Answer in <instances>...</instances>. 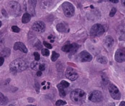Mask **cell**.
<instances>
[{"mask_svg": "<svg viewBox=\"0 0 125 106\" xmlns=\"http://www.w3.org/2000/svg\"><path fill=\"white\" fill-rule=\"evenodd\" d=\"M42 53L44 56H48L50 54V52L47 49H42Z\"/></svg>", "mask_w": 125, "mask_h": 106, "instance_id": "25", "label": "cell"}, {"mask_svg": "<svg viewBox=\"0 0 125 106\" xmlns=\"http://www.w3.org/2000/svg\"><path fill=\"white\" fill-rule=\"evenodd\" d=\"M1 26V21H0V27Z\"/></svg>", "mask_w": 125, "mask_h": 106, "instance_id": "44", "label": "cell"}, {"mask_svg": "<svg viewBox=\"0 0 125 106\" xmlns=\"http://www.w3.org/2000/svg\"><path fill=\"white\" fill-rule=\"evenodd\" d=\"M50 42H54V40H50Z\"/></svg>", "mask_w": 125, "mask_h": 106, "instance_id": "42", "label": "cell"}, {"mask_svg": "<svg viewBox=\"0 0 125 106\" xmlns=\"http://www.w3.org/2000/svg\"><path fill=\"white\" fill-rule=\"evenodd\" d=\"M56 28L58 32L61 33H65L67 31V27L63 23H60L58 24L57 25Z\"/></svg>", "mask_w": 125, "mask_h": 106, "instance_id": "16", "label": "cell"}, {"mask_svg": "<svg viewBox=\"0 0 125 106\" xmlns=\"http://www.w3.org/2000/svg\"><path fill=\"white\" fill-rule=\"evenodd\" d=\"M79 48V45L76 43L67 44L63 46L62 48V50L65 52L70 53L72 54L75 53Z\"/></svg>", "mask_w": 125, "mask_h": 106, "instance_id": "8", "label": "cell"}, {"mask_svg": "<svg viewBox=\"0 0 125 106\" xmlns=\"http://www.w3.org/2000/svg\"><path fill=\"white\" fill-rule=\"evenodd\" d=\"M57 88H58V90L59 91L60 96H61L62 97L65 96V95H66V93H65V91L64 90L65 88H63L60 84H59L57 85Z\"/></svg>", "mask_w": 125, "mask_h": 106, "instance_id": "19", "label": "cell"}, {"mask_svg": "<svg viewBox=\"0 0 125 106\" xmlns=\"http://www.w3.org/2000/svg\"><path fill=\"white\" fill-rule=\"evenodd\" d=\"M119 106H125V101H122L120 103Z\"/></svg>", "mask_w": 125, "mask_h": 106, "instance_id": "36", "label": "cell"}, {"mask_svg": "<svg viewBox=\"0 0 125 106\" xmlns=\"http://www.w3.org/2000/svg\"><path fill=\"white\" fill-rule=\"evenodd\" d=\"M35 46L38 49H41L42 48V45L39 40H38L37 43L35 44Z\"/></svg>", "mask_w": 125, "mask_h": 106, "instance_id": "31", "label": "cell"}, {"mask_svg": "<svg viewBox=\"0 0 125 106\" xmlns=\"http://www.w3.org/2000/svg\"><path fill=\"white\" fill-rule=\"evenodd\" d=\"M1 13L3 15V16L5 17H7V12L5 11V9H2L1 10Z\"/></svg>", "mask_w": 125, "mask_h": 106, "instance_id": "33", "label": "cell"}, {"mask_svg": "<svg viewBox=\"0 0 125 106\" xmlns=\"http://www.w3.org/2000/svg\"><path fill=\"white\" fill-rule=\"evenodd\" d=\"M28 9L29 12L33 16L35 15V8L36 6V0H29L28 1Z\"/></svg>", "mask_w": 125, "mask_h": 106, "instance_id": "15", "label": "cell"}, {"mask_svg": "<svg viewBox=\"0 0 125 106\" xmlns=\"http://www.w3.org/2000/svg\"><path fill=\"white\" fill-rule=\"evenodd\" d=\"M30 19H31V15L28 13H25L22 16L21 21L23 23L25 24L29 22Z\"/></svg>", "mask_w": 125, "mask_h": 106, "instance_id": "17", "label": "cell"}, {"mask_svg": "<svg viewBox=\"0 0 125 106\" xmlns=\"http://www.w3.org/2000/svg\"><path fill=\"white\" fill-rule=\"evenodd\" d=\"M62 9L64 15L68 18L73 16L75 13V8L74 6L68 1H65L62 4Z\"/></svg>", "mask_w": 125, "mask_h": 106, "instance_id": "4", "label": "cell"}, {"mask_svg": "<svg viewBox=\"0 0 125 106\" xmlns=\"http://www.w3.org/2000/svg\"><path fill=\"white\" fill-rule=\"evenodd\" d=\"M66 104V102L65 101L62 100H58L56 102V105L57 106H63Z\"/></svg>", "mask_w": 125, "mask_h": 106, "instance_id": "24", "label": "cell"}, {"mask_svg": "<svg viewBox=\"0 0 125 106\" xmlns=\"http://www.w3.org/2000/svg\"><path fill=\"white\" fill-rule=\"evenodd\" d=\"M10 106H13V105H10Z\"/></svg>", "mask_w": 125, "mask_h": 106, "instance_id": "45", "label": "cell"}, {"mask_svg": "<svg viewBox=\"0 0 125 106\" xmlns=\"http://www.w3.org/2000/svg\"><path fill=\"white\" fill-rule=\"evenodd\" d=\"M11 29L12 31L15 33H19L20 31V29L17 26H12Z\"/></svg>", "mask_w": 125, "mask_h": 106, "instance_id": "28", "label": "cell"}, {"mask_svg": "<svg viewBox=\"0 0 125 106\" xmlns=\"http://www.w3.org/2000/svg\"><path fill=\"white\" fill-rule=\"evenodd\" d=\"M121 3L122 4L123 6L125 7V0H121Z\"/></svg>", "mask_w": 125, "mask_h": 106, "instance_id": "37", "label": "cell"}, {"mask_svg": "<svg viewBox=\"0 0 125 106\" xmlns=\"http://www.w3.org/2000/svg\"><path fill=\"white\" fill-rule=\"evenodd\" d=\"M26 106H35L32 105H27Z\"/></svg>", "mask_w": 125, "mask_h": 106, "instance_id": "40", "label": "cell"}, {"mask_svg": "<svg viewBox=\"0 0 125 106\" xmlns=\"http://www.w3.org/2000/svg\"><path fill=\"white\" fill-rule=\"evenodd\" d=\"M43 45H44L45 47H46V48H48V49H51L52 48V45H51L50 44L47 43V42H46V41H44L43 42Z\"/></svg>", "mask_w": 125, "mask_h": 106, "instance_id": "30", "label": "cell"}, {"mask_svg": "<svg viewBox=\"0 0 125 106\" xmlns=\"http://www.w3.org/2000/svg\"><path fill=\"white\" fill-rule=\"evenodd\" d=\"M42 74V71H38L37 72V75L38 76H41Z\"/></svg>", "mask_w": 125, "mask_h": 106, "instance_id": "35", "label": "cell"}, {"mask_svg": "<svg viewBox=\"0 0 125 106\" xmlns=\"http://www.w3.org/2000/svg\"><path fill=\"white\" fill-rule=\"evenodd\" d=\"M9 68L12 72H21L25 70L27 68V64L23 59L18 58L11 62Z\"/></svg>", "mask_w": 125, "mask_h": 106, "instance_id": "2", "label": "cell"}, {"mask_svg": "<svg viewBox=\"0 0 125 106\" xmlns=\"http://www.w3.org/2000/svg\"><path fill=\"white\" fill-rule=\"evenodd\" d=\"M97 60L99 63H100L101 64H105L107 63L108 60L107 59V58L104 56H103V55H99L97 57Z\"/></svg>", "mask_w": 125, "mask_h": 106, "instance_id": "18", "label": "cell"}, {"mask_svg": "<svg viewBox=\"0 0 125 106\" xmlns=\"http://www.w3.org/2000/svg\"><path fill=\"white\" fill-rule=\"evenodd\" d=\"M103 98L102 93L97 90L92 91L88 97V99L93 102H99L103 100Z\"/></svg>", "mask_w": 125, "mask_h": 106, "instance_id": "6", "label": "cell"}, {"mask_svg": "<svg viewBox=\"0 0 125 106\" xmlns=\"http://www.w3.org/2000/svg\"><path fill=\"white\" fill-rule=\"evenodd\" d=\"M33 30L38 33H42L44 31L45 25L43 22L42 21H37L33 23L32 26Z\"/></svg>", "mask_w": 125, "mask_h": 106, "instance_id": "9", "label": "cell"}, {"mask_svg": "<svg viewBox=\"0 0 125 106\" xmlns=\"http://www.w3.org/2000/svg\"><path fill=\"white\" fill-rule=\"evenodd\" d=\"M60 84L63 88H67V87L69 86V85H70V84H69L68 82H67V81H65V80H62V81L60 82Z\"/></svg>", "mask_w": 125, "mask_h": 106, "instance_id": "26", "label": "cell"}, {"mask_svg": "<svg viewBox=\"0 0 125 106\" xmlns=\"http://www.w3.org/2000/svg\"><path fill=\"white\" fill-rule=\"evenodd\" d=\"M78 58L80 61L82 62H90L92 59V55L87 51H82L78 55Z\"/></svg>", "mask_w": 125, "mask_h": 106, "instance_id": "11", "label": "cell"}, {"mask_svg": "<svg viewBox=\"0 0 125 106\" xmlns=\"http://www.w3.org/2000/svg\"><path fill=\"white\" fill-rule=\"evenodd\" d=\"M10 54V50L9 48L4 49L0 53V55L1 57H7Z\"/></svg>", "mask_w": 125, "mask_h": 106, "instance_id": "20", "label": "cell"}, {"mask_svg": "<svg viewBox=\"0 0 125 106\" xmlns=\"http://www.w3.org/2000/svg\"><path fill=\"white\" fill-rule=\"evenodd\" d=\"M60 56V54L58 53H57L55 51H53L52 53V55L51 56V59L52 61H55Z\"/></svg>", "mask_w": 125, "mask_h": 106, "instance_id": "22", "label": "cell"}, {"mask_svg": "<svg viewBox=\"0 0 125 106\" xmlns=\"http://www.w3.org/2000/svg\"><path fill=\"white\" fill-rule=\"evenodd\" d=\"M52 35H50L48 37V39H51V38H52Z\"/></svg>", "mask_w": 125, "mask_h": 106, "instance_id": "39", "label": "cell"}, {"mask_svg": "<svg viewBox=\"0 0 125 106\" xmlns=\"http://www.w3.org/2000/svg\"><path fill=\"white\" fill-rule=\"evenodd\" d=\"M104 42L107 48H111L114 44V39L111 36L107 35L104 38Z\"/></svg>", "mask_w": 125, "mask_h": 106, "instance_id": "14", "label": "cell"}, {"mask_svg": "<svg viewBox=\"0 0 125 106\" xmlns=\"http://www.w3.org/2000/svg\"><path fill=\"white\" fill-rule=\"evenodd\" d=\"M116 11H117L116 8H115V7H113L111 9V10H110V12L109 13V16L111 17H113L115 15V13L116 12Z\"/></svg>", "mask_w": 125, "mask_h": 106, "instance_id": "27", "label": "cell"}, {"mask_svg": "<svg viewBox=\"0 0 125 106\" xmlns=\"http://www.w3.org/2000/svg\"><path fill=\"white\" fill-rule=\"evenodd\" d=\"M0 105H5L7 103V99L5 97L2 93H0Z\"/></svg>", "mask_w": 125, "mask_h": 106, "instance_id": "21", "label": "cell"}, {"mask_svg": "<svg viewBox=\"0 0 125 106\" xmlns=\"http://www.w3.org/2000/svg\"><path fill=\"white\" fill-rule=\"evenodd\" d=\"M40 65V64H38V62L37 61H36L33 62L31 64V68L34 70H36L38 68L39 69V67Z\"/></svg>", "mask_w": 125, "mask_h": 106, "instance_id": "23", "label": "cell"}, {"mask_svg": "<svg viewBox=\"0 0 125 106\" xmlns=\"http://www.w3.org/2000/svg\"><path fill=\"white\" fill-rule=\"evenodd\" d=\"M70 98L73 102L77 104H82L86 98V93L83 90L77 88L71 92Z\"/></svg>", "mask_w": 125, "mask_h": 106, "instance_id": "3", "label": "cell"}, {"mask_svg": "<svg viewBox=\"0 0 125 106\" xmlns=\"http://www.w3.org/2000/svg\"><path fill=\"white\" fill-rule=\"evenodd\" d=\"M45 81H44V82H43V83H42V85H44V83H45Z\"/></svg>", "mask_w": 125, "mask_h": 106, "instance_id": "41", "label": "cell"}, {"mask_svg": "<svg viewBox=\"0 0 125 106\" xmlns=\"http://www.w3.org/2000/svg\"><path fill=\"white\" fill-rule=\"evenodd\" d=\"M4 59L3 57L0 56V66L2 65L3 63H4Z\"/></svg>", "mask_w": 125, "mask_h": 106, "instance_id": "34", "label": "cell"}, {"mask_svg": "<svg viewBox=\"0 0 125 106\" xmlns=\"http://www.w3.org/2000/svg\"><path fill=\"white\" fill-rule=\"evenodd\" d=\"M6 8L9 14L14 17H18L21 14V7L19 2L16 1H8L5 4Z\"/></svg>", "mask_w": 125, "mask_h": 106, "instance_id": "1", "label": "cell"}, {"mask_svg": "<svg viewBox=\"0 0 125 106\" xmlns=\"http://www.w3.org/2000/svg\"><path fill=\"white\" fill-rule=\"evenodd\" d=\"M34 58H35V60L37 61H38L40 60V55L39 54V53L36 52L34 53Z\"/></svg>", "mask_w": 125, "mask_h": 106, "instance_id": "29", "label": "cell"}, {"mask_svg": "<svg viewBox=\"0 0 125 106\" xmlns=\"http://www.w3.org/2000/svg\"><path fill=\"white\" fill-rule=\"evenodd\" d=\"M104 28L102 25L97 23L92 26L90 30V34L92 36H99L102 35L104 32Z\"/></svg>", "mask_w": 125, "mask_h": 106, "instance_id": "5", "label": "cell"}, {"mask_svg": "<svg viewBox=\"0 0 125 106\" xmlns=\"http://www.w3.org/2000/svg\"><path fill=\"white\" fill-rule=\"evenodd\" d=\"M39 69L41 71H43L45 70V66L43 64H40L39 67Z\"/></svg>", "mask_w": 125, "mask_h": 106, "instance_id": "32", "label": "cell"}, {"mask_svg": "<svg viewBox=\"0 0 125 106\" xmlns=\"http://www.w3.org/2000/svg\"><path fill=\"white\" fill-rule=\"evenodd\" d=\"M109 1H110L111 2H113V3H118L119 2V0H110Z\"/></svg>", "mask_w": 125, "mask_h": 106, "instance_id": "38", "label": "cell"}, {"mask_svg": "<svg viewBox=\"0 0 125 106\" xmlns=\"http://www.w3.org/2000/svg\"><path fill=\"white\" fill-rule=\"evenodd\" d=\"M91 8H93V6H92V5H91Z\"/></svg>", "mask_w": 125, "mask_h": 106, "instance_id": "43", "label": "cell"}, {"mask_svg": "<svg viewBox=\"0 0 125 106\" xmlns=\"http://www.w3.org/2000/svg\"><path fill=\"white\" fill-rule=\"evenodd\" d=\"M66 77L71 81H74L78 77V73L71 68H68L65 73Z\"/></svg>", "mask_w": 125, "mask_h": 106, "instance_id": "10", "label": "cell"}, {"mask_svg": "<svg viewBox=\"0 0 125 106\" xmlns=\"http://www.w3.org/2000/svg\"><path fill=\"white\" fill-rule=\"evenodd\" d=\"M108 90L111 97L115 100H119L121 98V93L119 90L114 85L111 84L109 85Z\"/></svg>", "mask_w": 125, "mask_h": 106, "instance_id": "7", "label": "cell"}, {"mask_svg": "<svg viewBox=\"0 0 125 106\" xmlns=\"http://www.w3.org/2000/svg\"><path fill=\"white\" fill-rule=\"evenodd\" d=\"M14 49L15 50H19L24 53H27L28 50L25 45L21 42H17L14 45Z\"/></svg>", "mask_w": 125, "mask_h": 106, "instance_id": "13", "label": "cell"}, {"mask_svg": "<svg viewBox=\"0 0 125 106\" xmlns=\"http://www.w3.org/2000/svg\"><path fill=\"white\" fill-rule=\"evenodd\" d=\"M115 60L117 62L121 63L125 61V53L121 49H118L116 51L114 56Z\"/></svg>", "mask_w": 125, "mask_h": 106, "instance_id": "12", "label": "cell"}]
</instances>
